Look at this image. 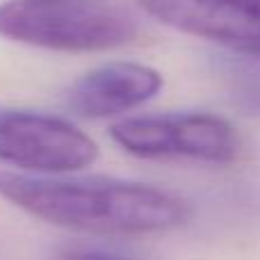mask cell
I'll return each mask as SVG.
<instances>
[{
    "label": "cell",
    "mask_w": 260,
    "mask_h": 260,
    "mask_svg": "<svg viewBox=\"0 0 260 260\" xmlns=\"http://www.w3.org/2000/svg\"><path fill=\"white\" fill-rule=\"evenodd\" d=\"M0 197L46 224L96 235L165 233L187 206L160 187L114 178H39L0 171Z\"/></svg>",
    "instance_id": "1"
},
{
    "label": "cell",
    "mask_w": 260,
    "mask_h": 260,
    "mask_svg": "<svg viewBox=\"0 0 260 260\" xmlns=\"http://www.w3.org/2000/svg\"><path fill=\"white\" fill-rule=\"evenodd\" d=\"M0 35L57 53H103L130 44L137 21L112 0H5Z\"/></svg>",
    "instance_id": "2"
},
{
    "label": "cell",
    "mask_w": 260,
    "mask_h": 260,
    "mask_svg": "<svg viewBox=\"0 0 260 260\" xmlns=\"http://www.w3.org/2000/svg\"><path fill=\"white\" fill-rule=\"evenodd\" d=\"M112 139L130 155L146 160H199L226 165L240 155L242 139L231 121L215 114L133 117L110 128Z\"/></svg>",
    "instance_id": "3"
},
{
    "label": "cell",
    "mask_w": 260,
    "mask_h": 260,
    "mask_svg": "<svg viewBox=\"0 0 260 260\" xmlns=\"http://www.w3.org/2000/svg\"><path fill=\"white\" fill-rule=\"evenodd\" d=\"M99 146L67 119L27 110H0V160L37 174H69L89 167Z\"/></svg>",
    "instance_id": "4"
},
{
    "label": "cell",
    "mask_w": 260,
    "mask_h": 260,
    "mask_svg": "<svg viewBox=\"0 0 260 260\" xmlns=\"http://www.w3.org/2000/svg\"><path fill=\"white\" fill-rule=\"evenodd\" d=\"M148 16L260 59V0H137Z\"/></svg>",
    "instance_id": "5"
},
{
    "label": "cell",
    "mask_w": 260,
    "mask_h": 260,
    "mask_svg": "<svg viewBox=\"0 0 260 260\" xmlns=\"http://www.w3.org/2000/svg\"><path fill=\"white\" fill-rule=\"evenodd\" d=\"M160 71L137 62H110L80 78L69 89L67 103L82 119H108L139 108L160 94Z\"/></svg>",
    "instance_id": "6"
},
{
    "label": "cell",
    "mask_w": 260,
    "mask_h": 260,
    "mask_svg": "<svg viewBox=\"0 0 260 260\" xmlns=\"http://www.w3.org/2000/svg\"><path fill=\"white\" fill-rule=\"evenodd\" d=\"M62 260H137V258L96 247H67L62 251Z\"/></svg>",
    "instance_id": "7"
}]
</instances>
